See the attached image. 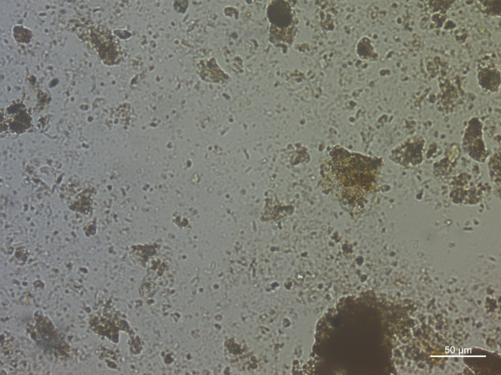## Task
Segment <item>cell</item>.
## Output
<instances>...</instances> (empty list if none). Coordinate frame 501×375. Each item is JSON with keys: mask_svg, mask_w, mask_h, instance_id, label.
I'll list each match as a JSON object with an SVG mask.
<instances>
[{"mask_svg": "<svg viewBox=\"0 0 501 375\" xmlns=\"http://www.w3.org/2000/svg\"><path fill=\"white\" fill-rule=\"evenodd\" d=\"M426 144V139L422 135L409 136L390 150L388 159L402 168L417 167L424 161Z\"/></svg>", "mask_w": 501, "mask_h": 375, "instance_id": "1", "label": "cell"}, {"mask_svg": "<svg viewBox=\"0 0 501 375\" xmlns=\"http://www.w3.org/2000/svg\"><path fill=\"white\" fill-rule=\"evenodd\" d=\"M90 41L103 64L114 66L121 62L122 52L120 43L109 28L103 25L92 27Z\"/></svg>", "mask_w": 501, "mask_h": 375, "instance_id": "2", "label": "cell"}, {"mask_svg": "<svg viewBox=\"0 0 501 375\" xmlns=\"http://www.w3.org/2000/svg\"><path fill=\"white\" fill-rule=\"evenodd\" d=\"M461 148L477 163H484L488 159L489 153L484 138L483 124L478 117H472L467 121L462 136Z\"/></svg>", "mask_w": 501, "mask_h": 375, "instance_id": "3", "label": "cell"}, {"mask_svg": "<svg viewBox=\"0 0 501 375\" xmlns=\"http://www.w3.org/2000/svg\"><path fill=\"white\" fill-rule=\"evenodd\" d=\"M268 7L269 21L275 28L287 29L293 23L292 9L285 1H273Z\"/></svg>", "mask_w": 501, "mask_h": 375, "instance_id": "4", "label": "cell"}, {"mask_svg": "<svg viewBox=\"0 0 501 375\" xmlns=\"http://www.w3.org/2000/svg\"><path fill=\"white\" fill-rule=\"evenodd\" d=\"M196 71L203 81L215 83H219L216 75L217 72H224L213 58L199 61L196 64Z\"/></svg>", "mask_w": 501, "mask_h": 375, "instance_id": "5", "label": "cell"}, {"mask_svg": "<svg viewBox=\"0 0 501 375\" xmlns=\"http://www.w3.org/2000/svg\"><path fill=\"white\" fill-rule=\"evenodd\" d=\"M487 167L489 177L493 184L494 190L500 194L501 189V148L489 156L487 160Z\"/></svg>", "mask_w": 501, "mask_h": 375, "instance_id": "6", "label": "cell"}, {"mask_svg": "<svg viewBox=\"0 0 501 375\" xmlns=\"http://www.w3.org/2000/svg\"><path fill=\"white\" fill-rule=\"evenodd\" d=\"M12 36L19 43H29L33 36L32 31L28 27L21 25H15L12 28Z\"/></svg>", "mask_w": 501, "mask_h": 375, "instance_id": "7", "label": "cell"}, {"mask_svg": "<svg viewBox=\"0 0 501 375\" xmlns=\"http://www.w3.org/2000/svg\"><path fill=\"white\" fill-rule=\"evenodd\" d=\"M188 1L187 0H175L173 2L172 7L176 13L184 14L188 10Z\"/></svg>", "mask_w": 501, "mask_h": 375, "instance_id": "8", "label": "cell"}]
</instances>
